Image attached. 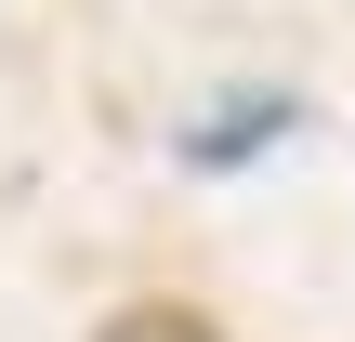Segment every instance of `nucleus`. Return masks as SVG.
I'll list each match as a JSON object with an SVG mask.
<instances>
[{"label": "nucleus", "instance_id": "f03ea898", "mask_svg": "<svg viewBox=\"0 0 355 342\" xmlns=\"http://www.w3.org/2000/svg\"><path fill=\"white\" fill-rule=\"evenodd\" d=\"M92 342H224V330H211V316H184V303H119Z\"/></svg>", "mask_w": 355, "mask_h": 342}, {"label": "nucleus", "instance_id": "f257e3e1", "mask_svg": "<svg viewBox=\"0 0 355 342\" xmlns=\"http://www.w3.org/2000/svg\"><path fill=\"white\" fill-rule=\"evenodd\" d=\"M290 119H303V92L250 79V92H224V105H198V119H184V158H198V171H237V158H263Z\"/></svg>", "mask_w": 355, "mask_h": 342}]
</instances>
